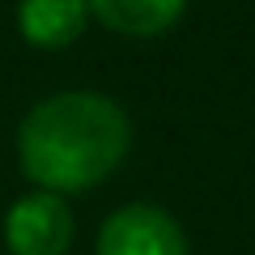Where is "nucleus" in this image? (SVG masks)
<instances>
[{
	"label": "nucleus",
	"instance_id": "1",
	"mask_svg": "<svg viewBox=\"0 0 255 255\" xmlns=\"http://www.w3.org/2000/svg\"><path fill=\"white\" fill-rule=\"evenodd\" d=\"M132 149V119L115 98L64 90L34 102L17 128V162L30 183L55 196L90 191L119 170Z\"/></svg>",
	"mask_w": 255,
	"mask_h": 255
},
{
	"label": "nucleus",
	"instance_id": "2",
	"mask_svg": "<svg viewBox=\"0 0 255 255\" xmlns=\"http://www.w3.org/2000/svg\"><path fill=\"white\" fill-rule=\"evenodd\" d=\"M98 255H187V234L157 204H124L102 221Z\"/></svg>",
	"mask_w": 255,
	"mask_h": 255
},
{
	"label": "nucleus",
	"instance_id": "3",
	"mask_svg": "<svg viewBox=\"0 0 255 255\" xmlns=\"http://www.w3.org/2000/svg\"><path fill=\"white\" fill-rule=\"evenodd\" d=\"M4 243L13 255H68L73 247V209L55 191H30L13 200L4 217Z\"/></svg>",
	"mask_w": 255,
	"mask_h": 255
},
{
	"label": "nucleus",
	"instance_id": "4",
	"mask_svg": "<svg viewBox=\"0 0 255 255\" xmlns=\"http://www.w3.org/2000/svg\"><path fill=\"white\" fill-rule=\"evenodd\" d=\"M90 21V4L85 0H21L17 4V30L30 47L43 51H60V47L77 43Z\"/></svg>",
	"mask_w": 255,
	"mask_h": 255
},
{
	"label": "nucleus",
	"instance_id": "5",
	"mask_svg": "<svg viewBox=\"0 0 255 255\" xmlns=\"http://www.w3.org/2000/svg\"><path fill=\"white\" fill-rule=\"evenodd\" d=\"M85 4H90V17H98L124 38L166 34L187 9V0H85Z\"/></svg>",
	"mask_w": 255,
	"mask_h": 255
}]
</instances>
